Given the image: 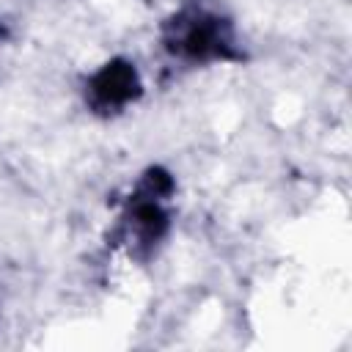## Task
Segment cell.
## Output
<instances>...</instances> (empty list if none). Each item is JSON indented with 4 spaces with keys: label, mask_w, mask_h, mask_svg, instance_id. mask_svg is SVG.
Segmentation results:
<instances>
[{
    "label": "cell",
    "mask_w": 352,
    "mask_h": 352,
    "mask_svg": "<svg viewBox=\"0 0 352 352\" xmlns=\"http://www.w3.org/2000/svg\"><path fill=\"white\" fill-rule=\"evenodd\" d=\"M138 88L135 72L126 63H113L107 66L96 80H94V94L102 104H124Z\"/></svg>",
    "instance_id": "6da1fadb"
}]
</instances>
